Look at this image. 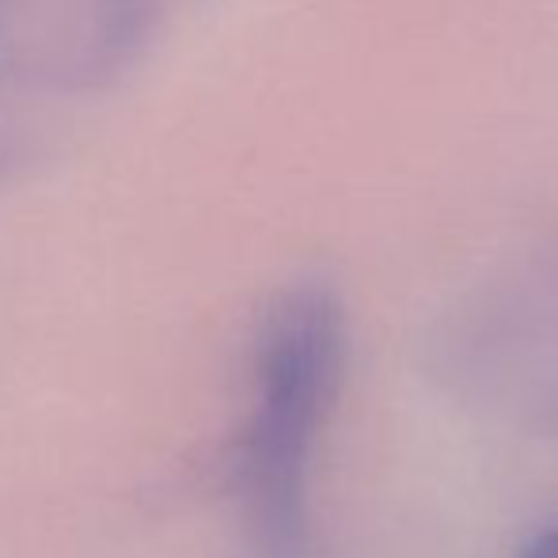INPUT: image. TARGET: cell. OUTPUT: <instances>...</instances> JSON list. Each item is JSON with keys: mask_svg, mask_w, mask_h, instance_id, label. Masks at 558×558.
Here are the masks:
<instances>
[{"mask_svg": "<svg viewBox=\"0 0 558 558\" xmlns=\"http://www.w3.org/2000/svg\"><path fill=\"white\" fill-rule=\"evenodd\" d=\"M345 368V308L327 281L274 296L255 342V407L235 452V490L263 558L304 544L308 471Z\"/></svg>", "mask_w": 558, "mask_h": 558, "instance_id": "1", "label": "cell"}, {"mask_svg": "<svg viewBox=\"0 0 558 558\" xmlns=\"http://www.w3.org/2000/svg\"><path fill=\"white\" fill-rule=\"evenodd\" d=\"M186 0H0V114L38 118L125 76Z\"/></svg>", "mask_w": 558, "mask_h": 558, "instance_id": "2", "label": "cell"}, {"mask_svg": "<svg viewBox=\"0 0 558 558\" xmlns=\"http://www.w3.org/2000/svg\"><path fill=\"white\" fill-rule=\"evenodd\" d=\"M478 342L558 350V240L532 251L471 312Z\"/></svg>", "mask_w": 558, "mask_h": 558, "instance_id": "3", "label": "cell"}, {"mask_svg": "<svg viewBox=\"0 0 558 558\" xmlns=\"http://www.w3.org/2000/svg\"><path fill=\"white\" fill-rule=\"evenodd\" d=\"M521 558H558V529H544L521 547Z\"/></svg>", "mask_w": 558, "mask_h": 558, "instance_id": "4", "label": "cell"}]
</instances>
